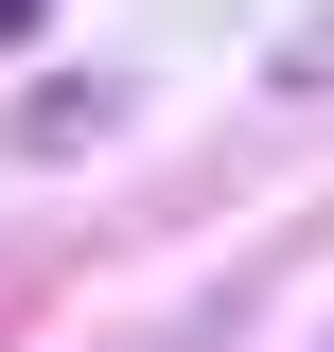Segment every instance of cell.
<instances>
[{
  "instance_id": "cell-1",
  "label": "cell",
  "mask_w": 334,
  "mask_h": 352,
  "mask_svg": "<svg viewBox=\"0 0 334 352\" xmlns=\"http://www.w3.org/2000/svg\"><path fill=\"white\" fill-rule=\"evenodd\" d=\"M282 88H334V18H317V36H299V53H282Z\"/></svg>"
}]
</instances>
